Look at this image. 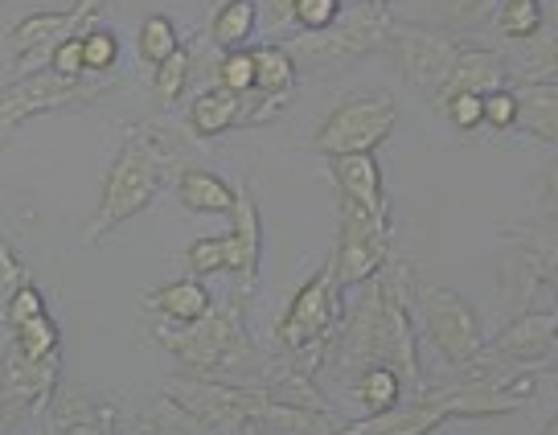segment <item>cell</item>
I'll list each match as a JSON object with an SVG mask.
<instances>
[{
	"label": "cell",
	"instance_id": "6da1fadb",
	"mask_svg": "<svg viewBox=\"0 0 558 435\" xmlns=\"http://www.w3.org/2000/svg\"><path fill=\"white\" fill-rule=\"evenodd\" d=\"M415 292L418 276L415 263L390 259L378 276L366 283L362 300L345 313L341 337L329 353V366L337 378L362 374L366 366H390L399 370V378L407 383V390L415 395L427 383V370L418 362L415 329H411V313H415Z\"/></svg>",
	"mask_w": 558,
	"mask_h": 435
},
{
	"label": "cell",
	"instance_id": "5b68a950",
	"mask_svg": "<svg viewBox=\"0 0 558 435\" xmlns=\"http://www.w3.org/2000/svg\"><path fill=\"white\" fill-rule=\"evenodd\" d=\"M345 288L337 283V267L325 259L313 276L300 283L288 313L276 325V362L296 370L304 378H320L329 366V353L345 325Z\"/></svg>",
	"mask_w": 558,
	"mask_h": 435
},
{
	"label": "cell",
	"instance_id": "f35d334b",
	"mask_svg": "<svg viewBox=\"0 0 558 435\" xmlns=\"http://www.w3.org/2000/svg\"><path fill=\"white\" fill-rule=\"evenodd\" d=\"M538 435H558V411L550 419H546V423H542V432Z\"/></svg>",
	"mask_w": 558,
	"mask_h": 435
},
{
	"label": "cell",
	"instance_id": "484cf974",
	"mask_svg": "<svg viewBox=\"0 0 558 435\" xmlns=\"http://www.w3.org/2000/svg\"><path fill=\"white\" fill-rule=\"evenodd\" d=\"M185 41H181V29H177L173 17H165V13H153V17L140 21L136 29V53L144 67L157 70L165 58H173L177 50H181Z\"/></svg>",
	"mask_w": 558,
	"mask_h": 435
},
{
	"label": "cell",
	"instance_id": "8fae6325",
	"mask_svg": "<svg viewBox=\"0 0 558 435\" xmlns=\"http://www.w3.org/2000/svg\"><path fill=\"white\" fill-rule=\"evenodd\" d=\"M332 267L341 288H366L369 279L383 271L390 255V218H374L369 209L353 206L349 197H337V246H332Z\"/></svg>",
	"mask_w": 558,
	"mask_h": 435
},
{
	"label": "cell",
	"instance_id": "74e56055",
	"mask_svg": "<svg viewBox=\"0 0 558 435\" xmlns=\"http://www.w3.org/2000/svg\"><path fill=\"white\" fill-rule=\"evenodd\" d=\"M538 202H542V218H546V222H558V165H546Z\"/></svg>",
	"mask_w": 558,
	"mask_h": 435
},
{
	"label": "cell",
	"instance_id": "b9f144b4",
	"mask_svg": "<svg viewBox=\"0 0 558 435\" xmlns=\"http://www.w3.org/2000/svg\"><path fill=\"white\" fill-rule=\"evenodd\" d=\"M550 366H555V370H558V353H555V362H550Z\"/></svg>",
	"mask_w": 558,
	"mask_h": 435
},
{
	"label": "cell",
	"instance_id": "9c48e42d",
	"mask_svg": "<svg viewBox=\"0 0 558 435\" xmlns=\"http://www.w3.org/2000/svg\"><path fill=\"white\" fill-rule=\"evenodd\" d=\"M469 37L452 34V29H432V25H402L395 21L386 53L395 58L399 74L411 87L427 99L432 107H439L444 87H448V74H452L456 58L464 50Z\"/></svg>",
	"mask_w": 558,
	"mask_h": 435
},
{
	"label": "cell",
	"instance_id": "d4e9b609",
	"mask_svg": "<svg viewBox=\"0 0 558 435\" xmlns=\"http://www.w3.org/2000/svg\"><path fill=\"white\" fill-rule=\"evenodd\" d=\"M542 4H546V0H497L493 29L506 37V41H534V37L546 29Z\"/></svg>",
	"mask_w": 558,
	"mask_h": 435
},
{
	"label": "cell",
	"instance_id": "7bdbcfd3",
	"mask_svg": "<svg viewBox=\"0 0 558 435\" xmlns=\"http://www.w3.org/2000/svg\"><path fill=\"white\" fill-rule=\"evenodd\" d=\"M555 90H558V87H555Z\"/></svg>",
	"mask_w": 558,
	"mask_h": 435
},
{
	"label": "cell",
	"instance_id": "83f0119b",
	"mask_svg": "<svg viewBox=\"0 0 558 435\" xmlns=\"http://www.w3.org/2000/svg\"><path fill=\"white\" fill-rule=\"evenodd\" d=\"M190 70H193L190 46H181L173 58H165V62L153 70V95H157L160 107L181 104V95H185V87H190Z\"/></svg>",
	"mask_w": 558,
	"mask_h": 435
},
{
	"label": "cell",
	"instance_id": "f1b7e54d",
	"mask_svg": "<svg viewBox=\"0 0 558 435\" xmlns=\"http://www.w3.org/2000/svg\"><path fill=\"white\" fill-rule=\"evenodd\" d=\"M140 435H209V432L185 411V407H177L169 395H160L157 411L140 423Z\"/></svg>",
	"mask_w": 558,
	"mask_h": 435
},
{
	"label": "cell",
	"instance_id": "30bf717a",
	"mask_svg": "<svg viewBox=\"0 0 558 435\" xmlns=\"http://www.w3.org/2000/svg\"><path fill=\"white\" fill-rule=\"evenodd\" d=\"M399 123V104L395 95H357L337 104L325 116V123L316 128L313 153H320L325 160L337 157H357V153H378L390 132Z\"/></svg>",
	"mask_w": 558,
	"mask_h": 435
},
{
	"label": "cell",
	"instance_id": "52a82bcc",
	"mask_svg": "<svg viewBox=\"0 0 558 435\" xmlns=\"http://www.w3.org/2000/svg\"><path fill=\"white\" fill-rule=\"evenodd\" d=\"M415 316L427 346L452 370V378H464L476 370L481 353H485V329H481V313L472 309L464 292H456L448 283H418Z\"/></svg>",
	"mask_w": 558,
	"mask_h": 435
},
{
	"label": "cell",
	"instance_id": "e0dca14e",
	"mask_svg": "<svg viewBox=\"0 0 558 435\" xmlns=\"http://www.w3.org/2000/svg\"><path fill=\"white\" fill-rule=\"evenodd\" d=\"M140 304L148 313H157L165 325H190V321H202L214 309V292L202 283V276H185L160 283L157 292H144Z\"/></svg>",
	"mask_w": 558,
	"mask_h": 435
},
{
	"label": "cell",
	"instance_id": "60d3db41",
	"mask_svg": "<svg viewBox=\"0 0 558 435\" xmlns=\"http://www.w3.org/2000/svg\"><path fill=\"white\" fill-rule=\"evenodd\" d=\"M202 4H206V13H209V9H218V4H227V0H202Z\"/></svg>",
	"mask_w": 558,
	"mask_h": 435
},
{
	"label": "cell",
	"instance_id": "d6a6232c",
	"mask_svg": "<svg viewBox=\"0 0 558 435\" xmlns=\"http://www.w3.org/2000/svg\"><path fill=\"white\" fill-rule=\"evenodd\" d=\"M439 111L448 116L456 132H476V128H485V95H472V90H452Z\"/></svg>",
	"mask_w": 558,
	"mask_h": 435
},
{
	"label": "cell",
	"instance_id": "e575fe53",
	"mask_svg": "<svg viewBox=\"0 0 558 435\" xmlns=\"http://www.w3.org/2000/svg\"><path fill=\"white\" fill-rule=\"evenodd\" d=\"M46 297L37 292V283H21L13 297L4 300V329H13V325H25V321H34V316H46Z\"/></svg>",
	"mask_w": 558,
	"mask_h": 435
},
{
	"label": "cell",
	"instance_id": "7a4b0ae2",
	"mask_svg": "<svg viewBox=\"0 0 558 435\" xmlns=\"http://www.w3.org/2000/svg\"><path fill=\"white\" fill-rule=\"evenodd\" d=\"M538 395L534 374H464L448 386H423L386 415H362L332 435H432L456 419H497Z\"/></svg>",
	"mask_w": 558,
	"mask_h": 435
},
{
	"label": "cell",
	"instance_id": "8d00e7d4",
	"mask_svg": "<svg viewBox=\"0 0 558 435\" xmlns=\"http://www.w3.org/2000/svg\"><path fill=\"white\" fill-rule=\"evenodd\" d=\"M25 263L17 259V251H9V243L0 239V304L17 292L21 283H25Z\"/></svg>",
	"mask_w": 558,
	"mask_h": 435
},
{
	"label": "cell",
	"instance_id": "836d02e7",
	"mask_svg": "<svg viewBox=\"0 0 558 435\" xmlns=\"http://www.w3.org/2000/svg\"><path fill=\"white\" fill-rule=\"evenodd\" d=\"M518 120H522V90H513V87L488 90L485 95V128H493V132H509V128H518Z\"/></svg>",
	"mask_w": 558,
	"mask_h": 435
},
{
	"label": "cell",
	"instance_id": "8992f818",
	"mask_svg": "<svg viewBox=\"0 0 558 435\" xmlns=\"http://www.w3.org/2000/svg\"><path fill=\"white\" fill-rule=\"evenodd\" d=\"M185 263H190L193 276H218L230 271L234 276V297L246 300L259 283V263H263V218L255 193L239 185V202L230 214L227 234H206V239H193L185 246Z\"/></svg>",
	"mask_w": 558,
	"mask_h": 435
},
{
	"label": "cell",
	"instance_id": "4316f807",
	"mask_svg": "<svg viewBox=\"0 0 558 435\" xmlns=\"http://www.w3.org/2000/svg\"><path fill=\"white\" fill-rule=\"evenodd\" d=\"M9 337V346L17 349V353H25L29 362H50V358H62L58 353V346H62V333H58V325H53V316H34V321H25V325H13V329H4Z\"/></svg>",
	"mask_w": 558,
	"mask_h": 435
},
{
	"label": "cell",
	"instance_id": "ab89813d",
	"mask_svg": "<svg viewBox=\"0 0 558 435\" xmlns=\"http://www.w3.org/2000/svg\"><path fill=\"white\" fill-rule=\"evenodd\" d=\"M357 4H374V9H390V0H357Z\"/></svg>",
	"mask_w": 558,
	"mask_h": 435
},
{
	"label": "cell",
	"instance_id": "d590c367",
	"mask_svg": "<svg viewBox=\"0 0 558 435\" xmlns=\"http://www.w3.org/2000/svg\"><path fill=\"white\" fill-rule=\"evenodd\" d=\"M46 70H53L58 78H66V83H78V78H87V67H83V37H70L66 46H58L50 53V62Z\"/></svg>",
	"mask_w": 558,
	"mask_h": 435
},
{
	"label": "cell",
	"instance_id": "7c38bea8",
	"mask_svg": "<svg viewBox=\"0 0 558 435\" xmlns=\"http://www.w3.org/2000/svg\"><path fill=\"white\" fill-rule=\"evenodd\" d=\"M558 353V309H530L509 316L506 329L485 341V353L472 374H525L534 366H550Z\"/></svg>",
	"mask_w": 558,
	"mask_h": 435
},
{
	"label": "cell",
	"instance_id": "44dd1931",
	"mask_svg": "<svg viewBox=\"0 0 558 435\" xmlns=\"http://www.w3.org/2000/svg\"><path fill=\"white\" fill-rule=\"evenodd\" d=\"M259 29V0H227L206 13V37L222 53L243 50Z\"/></svg>",
	"mask_w": 558,
	"mask_h": 435
},
{
	"label": "cell",
	"instance_id": "7402d4cb",
	"mask_svg": "<svg viewBox=\"0 0 558 435\" xmlns=\"http://www.w3.org/2000/svg\"><path fill=\"white\" fill-rule=\"evenodd\" d=\"M349 395L362 407V415H386L407 399V383L399 378V370L390 366H366L362 374H353Z\"/></svg>",
	"mask_w": 558,
	"mask_h": 435
},
{
	"label": "cell",
	"instance_id": "603a6c76",
	"mask_svg": "<svg viewBox=\"0 0 558 435\" xmlns=\"http://www.w3.org/2000/svg\"><path fill=\"white\" fill-rule=\"evenodd\" d=\"M518 87H558V29H542L522 50V62L509 70Z\"/></svg>",
	"mask_w": 558,
	"mask_h": 435
},
{
	"label": "cell",
	"instance_id": "f546056e",
	"mask_svg": "<svg viewBox=\"0 0 558 435\" xmlns=\"http://www.w3.org/2000/svg\"><path fill=\"white\" fill-rule=\"evenodd\" d=\"M439 29H472V25H493L497 0H436Z\"/></svg>",
	"mask_w": 558,
	"mask_h": 435
},
{
	"label": "cell",
	"instance_id": "1f68e13d",
	"mask_svg": "<svg viewBox=\"0 0 558 435\" xmlns=\"http://www.w3.org/2000/svg\"><path fill=\"white\" fill-rule=\"evenodd\" d=\"M218 87H230L239 95H251L255 90V50L243 46V50H230L218 58Z\"/></svg>",
	"mask_w": 558,
	"mask_h": 435
},
{
	"label": "cell",
	"instance_id": "2e32d148",
	"mask_svg": "<svg viewBox=\"0 0 558 435\" xmlns=\"http://www.w3.org/2000/svg\"><path fill=\"white\" fill-rule=\"evenodd\" d=\"M50 435H120L116 411L95 395L62 390L50 399Z\"/></svg>",
	"mask_w": 558,
	"mask_h": 435
},
{
	"label": "cell",
	"instance_id": "ba28073f",
	"mask_svg": "<svg viewBox=\"0 0 558 435\" xmlns=\"http://www.w3.org/2000/svg\"><path fill=\"white\" fill-rule=\"evenodd\" d=\"M395 17L390 9H374V4H357L353 13H341L329 29L320 34H296L292 41H283L288 53L296 58V67L308 70H329L345 67L353 58H366V53H386Z\"/></svg>",
	"mask_w": 558,
	"mask_h": 435
},
{
	"label": "cell",
	"instance_id": "9a60e30c",
	"mask_svg": "<svg viewBox=\"0 0 558 435\" xmlns=\"http://www.w3.org/2000/svg\"><path fill=\"white\" fill-rule=\"evenodd\" d=\"M332 181H337V197H349L353 206L369 209L374 218H390V202H386V177L374 153H357V157L329 160Z\"/></svg>",
	"mask_w": 558,
	"mask_h": 435
},
{
	"label": "cell",
	"instance_id": "d6986e66",
	"mask_svg": "<svg viewBox=\"0 0 558 435\" xmlns=\"http://www.w3.org/2000/svg\"><path fill=\"white\" fill-rule=\"evenodd\" d=\"M509 87V62L497 50L488 46H476V41H464V50L456 58L452 74H448V87H444V99L452 90H472V95H488V90ZM439 99V104H444Z\"/></svg>",
	"mask_w": 558,
	"mask_h": 435
},
{
	"label": "cell",
	"instance_id": "277c9868",
	"mask_svg": "<svg viewBox=\"0 0 558 435\" xmlns=\"http://www.w3.org/2000/svg\"><path fill=\"white\" fill-rule=\"evenodd\" d=\"M153 341L165 346L185 374L222 378V383H267L276 370V353H263L243 325V300L214 304L202 321L190 325H165L153 329Z\"/></svg>",
	"mask_w": 558,
	"mask_h": 435
},
{
	"label": "cell",
	"instance_id": "cb8c5ba5",
	"mask_svg": "<svg viewBox=\"0 0 558 435\" xmlns=\"http://www.w3.org/2000/svg\"><path fill=\"white\" fill-rule=\"evenodd\" d=\"M525 136L542 140L546 148L558 153V90L555 87H525L522 90V120Z\"/></svg>",
	"mask_w": 558,
	"mask_h": 435
},
{
	"label": "cell",
	"instance_id": "4fadbf2b",
	"mask_svg": "<svg viewBox=\"0 0 558 435\" xmlns=\"http://www.w3.org/2000/svg\"><path fill=\"white\" fill-rule=\"evenodd\" d=\"M107 87V74H87L78 83H66L58 78L53 70H29L13 83L0 87V148L13 140L25 120H34L37 111H50V107H66L78 104V99H95L99 90Z\"/></svg>",
	"mask_w": 558,
	"mask_h": 435
},
{
	"label": "cell",
	"instance_id": "3957f363",
	"mask_svg": "<svg viewBox=\"0 0 558 435\" xmlns=\"http://www.w3.org/2000/svg\"><path fill=\"white\" fill-rule=\"evenodd\" d=\"M181 153L185 144L181 136L165 132V128H132L123 136L120 153L111 157L104 173V190H99V206L83 227V243H104L111 230L132 222L136 214L157 202L165 181L181 173Z\"/></svg>",
	"mask_w": 558,
	"mask_h": 435
},
{
	"label": "cell",
	"instance_id": "5bb4252c",
	"mask_svg": "<svg viewBox=\"0 0 558 435\" xmlns=\"http://www.w3.org/2000/svg\"><path fill=\"white\" fill-rule=\"evenodd\" d=\"M107 0H74L70 9H58V13H29L9 25V50L17 58L21 74L29 70H41L50 62V53L58 46H66L70 37H83L99 21Z\"/></svg>",
	"mask_w": 558,
	"mask_h": 435
},
{
	"label": "cell",
	"instance_id": "ffe728a7",
	"mask_svg": "<svg viewBox=\"0 0 558 435\" xmlns=\"http://www.w3.org/2000/svg\"><path fill=\"white\" fill-rule=\"evenodd\" d=\"M246 99L251 95H239L230 87H206L193 95L190 111H185V123H190L193 136H222L230 128H243L246 120Z\"/></svg>",
	"mask_w": 558,
	"mask_h": 435
},
{
	"label": "cell",
	"instance_id": "ac0fdd59",
	"mask_svg": "<svg viewBox=\"0 0 558 435\" xmlns=\"http://www.w3.org/2000/svg\"><path fill=\"white\" fill-rule=\"evenodd\" d=\"M177 202L190 209V214H214V218H230L234 214V202H239V185H230L222 173L214 169H181L173 177Z\"/></svg>",
	"mask_w": 558,
	"mask_h": 435
},
{
	"label": "cell",
	"instance_id": "4dcf8cb0",
	"mask_svg": "<svg viewBox=\"0 0 558 435\" xmlns=\"http://www.w3.org/2000/svg\"><path fill=\"white\" fill-rule=\"evenodd\" d=\"M116 62H120V37L104 29V25H90L83 34V67H87V74H107Z\"/></svg>",
	"mask_w": 558,
	"mask_h": 435
}]
</instances>
